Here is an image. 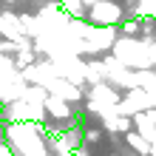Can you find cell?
Listing matches in <instances>:
<instances>
[{
	"label": "cell",
	"instance_id": "cell-1",
	"mask_svg": "<svg viewBox=\"0 0 156 156\" xmlns=\"http://www.w3.org/2000/svg\"><path fill=\"white\" fill-rule=\"evenodd\" d=\"M122 20H125V12L119 0H97L88 6V14H85V23L97 26V29H116Z\"/></svg>",
	"mask_w": 156,
	"mask_h": 156
},
{
	"label": "cell",
	"instance_id": "cell-2",
	"mask_svg": "<svg viewBox=\"0 0 156 156\" xmlns=\"http://www.w3.org/2000/svg\"><path fill=\"white\" fill-rule=\"evenodd\" d=\"M125 145H128V151H131V156H151V142L145 139L142 133H125Z\"/></svg>",
	"mask_w": 156,
	"mask_h": 156
},
{
	"label": "cell",
	"instance_id": "cell-3",
	"mask_svg": "<svg viewBox=\"0 0 156 156\" xmlns=\"http://www.w3.org/2000/svg\"><path fill=\"white\" fill-rule=\"evenodd\" d=\"M139 29H142V17H125L116 26V34L119 37H128V40H139Z\"/></svg>",
	"mask_w": 156,
	"mask_h": 156
}]
</instances>
